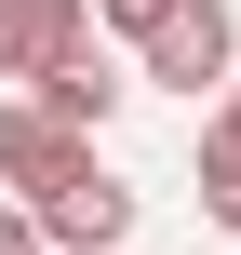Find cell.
Instances as JSON below:
<instances>
[{"instance_id":"cell-1","label":"cell","mask_w":241,"mask_h":255,"mask_svg":"<svg viewBox=\"0 0 241 255\" xmlns=\"http://www.w3.org/2000/svg\"><path fill=\"white\" fill-rule=\"evenodd\" d=\"M148 54V81H174V94H215L241 67V27H228V0H161V27L134 40Z\"/></svg>"},{"instance_id":"cell-2","label":"cell","mask_w":241,"mask_h":255,"mask_svg":"<svg viewBox=\"0 0 241 255\" xmlns=\"http://www.w3.org/2000/svg\"><path fill=\"white\" fill-rule=\"evenodd\" d=\"M80 161H94V134H67V121H54L40 94H13V108H0V188H13V202H40V188H67Z\"/></svg>"},{"instance_id":"cell-3","label":"cell","mask_w":241,"mask_h":255,"mask_svg":"<svg viewBox=\"0 0 241 255\" xmlns=\"http://www.w3.org/2000/svg\"><path fill=\"white\" fill-rule=\"evenodd\" d=\"M27 215H40V242H54V255H121V229H134V188L80 161V175H67V188H40Z\"/></svg>"},{"instance_id":"cell-4","label":"cell","mask_w":241,"mask_h":255,"mask_svg":"<svg viewBox=\"0 0 241 255\" xmlns=\"http://www.w3.org/2000/svg\"><path fill=\"white\" fill-rule=\"evenodd\" d=\"M27 94H40V108H54L67 134H94V121L121 108V67H107V40H67V54H54V67H40Z\"/></svg>"},{"instance_id":"cell-5","label":"cell","mask_w":241,"mask_h":255,"mask_svg":"<svg viewBox=\"0 0 241 255\" xmlns=\"http://www.w3.org/2000/svg\"><path fill=\"white\" fill-rule=\"evenodd\" d=\"M67 40H94V13H80V0H0V81H40Z\"/></svg>"},{"instance_id":"cell-6","label":"cell","mask_w":241,"mask_h":255,"mask_svg":"<svg viewBox=\"0 0 241 255\" xmlns=\"http://www.w3.org/2000/svg\"><path fill=\"white\" fill-rule=\"evenodd\" d=\"M201 215L241 229V148H215V134H201Z\"/></svg>"},{"instance_id":"cell-7","label":"cell","mask_w":241,"mask_h":255,"mask_svg":"<svg viewBox=\"0 0 241 255\" xmlns=\"http://www.w3.org/2000/svg\"><path fill=\"white\" fill-rule=\"evenodd\" d=\"M0 255H54V242H40V215H27V202H0Z\"/></svg>"},{"instance_id":"cell-8","label":"cell","mask_w":241,"mask_h":255,"mask_svg":"<svg viewBox=\"0 0 241 255\" xmlns=\"http://www.w3.org/2000/svg\"><path fill=\"white\" fill-rule=\"evenodd\" d=\"M80 13H107V27H134V40L161 27V0H80Z\"/></svg>"},{"instance_id":"cell-9","label":"cell","mask_w":241,"mask_h":255,"mask_svg":"<svg viewBox=\"0 0 241 255\" xmlns=\"http://www.w3.org/2000/svg\"><path fill=\"white\" fill-rule=\"evenodd\" d=\"M215 94H228V108H215V148H241V67L215 81Z\"/></svg>"}]
</instances>
